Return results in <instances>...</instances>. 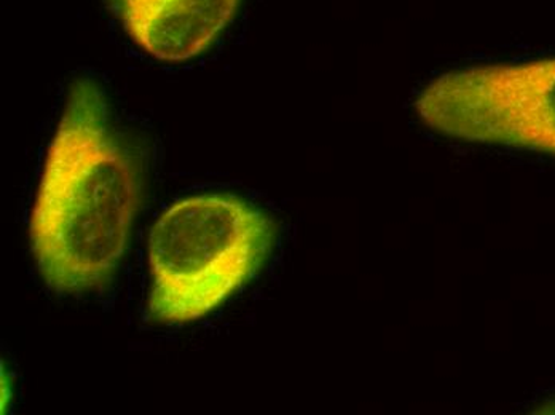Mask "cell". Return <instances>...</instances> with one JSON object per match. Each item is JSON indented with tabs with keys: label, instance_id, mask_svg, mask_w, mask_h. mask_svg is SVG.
<instances>
[{
	"label": "cell",
	"instance_id": "cell-1",
	"mask_svg": "<svg viewBox=\"0 0 555 415\" xmlns=\"http://www.w3.org/2000/svg\"><path fill=\"white\" fill-rule=\"evenodd\" d=\"M141 195V168L112 124L106 91L77 79L29 218L30 251L47 286L64 296L106 288L127 255Z\"/></svg>",
	"mask_w": 555,
	"mask_h": 415
},
{
	"label": "cell",
	"instance_id": "cell-2",
	"mask_svg": "<svg viewBox=\"0 0 555 415\" xmlns=\"http://www.w3.org/2000/svg\"><path fill=\"white\" fill-rule=\"evenodd\" d=\"M276 222L233 195L206 194L169 207L149 235V312L164 325L196 322L266 264Z\"/></svg>",
	"mask_w": 555,
	"mask_h": 415
},
{
	"label": "cell",
	"instance_id": "cell-3",
	"mask_svg": "<svg viewBox=\"0 0 555 415\" xmlns=\"http://www.w3.org/2000/svg\"><path fill=\"white\" fill-rule=\"evenodd\" d=\"M415 111L447 138L555 157V56L449 70L423 87Z\"/></svg>",
	"mask_w": 555,
	"mask_h": 415
},
{
	"label": "cell",
	"instance_id": "cell-4",
	"mask_svg": "<svg viewBox=\"0 0 555 415\" xmlns=\"http://www.w3.org/2000/svg\"><path fill=\"white\" fill-rule=\"evenodd\" d=\"M245 0H107L128 36L162 61L205 53L235 18Z\"/></svg>",
	"mask_w": 555,
	"mask_h": 415
}]
</instances>
